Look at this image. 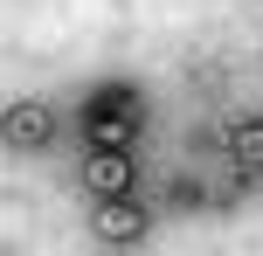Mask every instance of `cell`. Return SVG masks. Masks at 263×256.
Segmentation results:
<instances>
[{
  "label": "cell",
  "mask_w": 263,
  "mask_h": 256,
  "mask_svg": "<svg viewBox=\"0 0 263 256\" xmlns=\"http://www.w3.org/2000/svg\"><path fill=\"white\" fill-rule=\"evenodd\" d=\"M83 132H90L97 152H125L132 139H139V97H132L125 83L90 90V104H83Z\"/></svg>",
  "instance_id": "obj_1"
},
{
  "label": "cell",
  "mask_w": 263,
  "mask_h": 256,
  "mask_svg": "<svg viewBox=\"0 0 263 256\" xmlns=\"http://www.w3.org/2000/svg\"><path fill=\"white\" fill-rule=\"evenodd\" d=\"M83 187L97 194V201H125L132 194V152H83Z\"/></svg>",
  "instance_id": "obj_2"
},
{
  "label": "cell",
  "mask_w": 263,
  "mask_h": 256,
  "mask_svg": "<svg viewBox=\"0 0 263 256\" xmlns=\"http://www.w3.org/2000/svg\"><path fill=\"white\" fill-rule=\"evenodd\" d=\"M145 222H153V215H145L132 194H125V201H97V235H104V243H139Z\"/></svg>",
  "instance_id": "obj_3"
},
{
  "label": "cell",
  "mask_w": 263,
  "mask_h": 256,
  "mask_svg": "<svg viewBox=\"0 0 263 256\" xmlns=\"http://www.w3.org/2000/svg\"><path fill=\"white\" fill-rule=\"evenodd\" d=\"M55 139V111L49 104H14L7 111V146H49Z\"/></svg>",
  "instance_id": "obj_4"
},
{
  "label": "cell",
  "mask_w": 263,
  "mask_h": 256,
  "mask_svg": "<svg viewBox=\"0 0 263 256\" xmlns=\"http://www.w3.org/2000/svg\"><path fill=\"white\" fill-rule=\"evenodd\" d=\"M229 152H236V166H263V118H250V125H236V132H229Z\"/></svg>",
  "instance_id": "obj_5"
}]
</instances>
